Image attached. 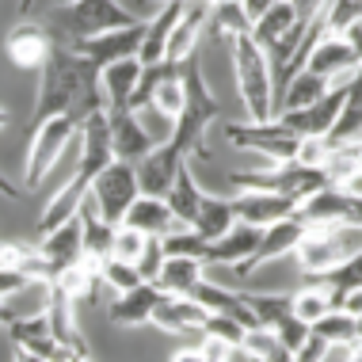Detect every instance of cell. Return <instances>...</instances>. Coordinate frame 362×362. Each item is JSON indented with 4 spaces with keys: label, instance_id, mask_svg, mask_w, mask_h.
<instances>
[{
    "label": "cell",
    "instance_id": "1",
    "mask_svg": "<svg viewBox=\"0 0 362 362\" xmlns=\"http://www.w3.org/2000/svg\"><path fill=\"white\" fill-rule=\"evenodd\" d=\"M221 119V103L210 92L206 76L199 69V54H191L183 62V103L172 119L168 141L175 145L180 156H206V130Z\"/></svg>",
    "mask_w": 362,
    "mask_h": 362
},
{
    "label": "cell",
    "instance_id": "2",
    "mask_svg": "<svg viewBox=\"0 0 362 362\" xmlns=\"http://www.w3.org/2000/svg\"><path fill=\"white\" fill-rule=\"evenodd\" d=\"M229 54L237 69V92L244 103V115L252 122L275 119V69H271L267 50L248 31L229 35Z\"/></svg>",
    "mask_w": 362,
    "mask_h": 362
},
{
    "label": "cell",
    "instance_id": "3",
    "mask_svg": "<svg viewBox=\"0 0 362 362\" xmlns=\"http://www.w3.org/2000/svg\"><path fill=\"white\" fill-rule=\"evenodd\" d=\"M130 8L122 4V0H69V4L62 8H50V12L42 16L46 31L54 35V42H81V38H92V35H103L111 31V27H126L134 23Z\"/></svg>",
    "mask_w": 362,
    "mask_h": 362
},
{
    "label": "cell",
    "instance_id": "4",
    "mask_svg": "<svg viewBox=\"0 0 362 362\" xmlns=\"http://www.w3.org/2000/svg\"><path fill=\"white\" fill-rule=\"evenodd\" d=\"M233 187L244 191H275L286 194L293 202H305L313 191L328 187V172L325 164H301V160H279V164H263V168H248V172H233L229 175Z\"/></svg>",
    "mask_w": 362,
    "mask_h": 362
},
{
    "label": "cell",
    "instance_id": "5",
    "mask_svg": "<svg viewBox=\"0 0 362 362\" xmlns=\"http://www.w3.org/2000/svg\"><path fill=\"white\" fill-rule=\"evenodd\" d=\"M76 130H81V119L73 111L54 115V119L31 126V141H27V175H23V187L31 191L42 180H50V172L62 164V156L73 149Z\"/></svg>",
    "mask_w": 362,
    "mask_h": 362
},
{
    "label": "cell",
    "instance_id": "6",
    "mask_svg": "<svg viewBox=\"0 0 362 362\" xmlns=\"http://www.w3.org/2000/svg\"><path fill=\"white\" fill-rule=\"evenodd\" d=\"M141 194L138 187V172H134V160H107L100 172L92 175V183H88V199H92L95 214H100L103 221L119 225L122 214L130 210V202Z\"/></svg>",
    "mask_w": 362,
    "mask_h": 362
},
{
    "label": "cell",
    "instance_id": "7",
    "mask_svg": "<svg viewBox=\"0 0 362 362\" xmlns=\"http://www.w3.org/2000/svg\"><path fill=\"white\" fill-rule=\"evenodd\" d=\"M225 138H229L237 149L244 153H256L263 156L267 164H279V160H293L298 156V145L301 138L290 130L286 122L279 119H263V122H225Z\"/></svg>",
    "mask_w": 362,
    "mask_h": 362
},
{
    "label": "cell",
    "instance_id": "8",
    "mask_svg": "<svg viewBox=\"0 0 362 362\" xmlns=\"http://www.w3.org/2000/svg\"><path fill=\"white\" fill-rule=\"evenodd\" d=\"M290 256L298 259V267L305 271L309 279H325L328 271H336L339 263L347 259V252L336 237V225H305V233L293 244Z\"/></svg>",
    "mask_w": 362,
    "mask_h": 362
},
{
    "label": "cell",
    "instance_id": "9",
    "mask_svg": "<svg viewBox=\"0 0 362 362\" xmlns=\"http://www.w3.org/2000/svg\"><path fill=\"white\" fill-rule=\"evenodd\" d=\"M141 35H145V19H134L126 27H111L103 35H92V38H81L73 42V50L92 62V69L100 73L103 65L119 62V57H138V46H141Z\"/></svg>",
    "mask_w": 362,
    "mask_h": 362
},
{
    "label": "cell",
    "instance_id": "10",
    "mask_svg": "<svg viewBox=\"0 0 362 362\" xmlns=\"http://www.w3.org/2000/svg\"><path fill=\"white\" fill-rule=\"evenodd\" d=\"M4 332H8V339L16 344V355L38 358V362H69V351L54 339L46 313H35V317H12V325H8Z\"/></svg>",
    "mask_w": 362,
    "mask_h": 362
},
{
    "label": "cell",
    "instance_id": "11",
    "mask_svg": "<svg viewBox=\"0 0 362 362\" xmlns=\"http://www.w3.org/2000/svg\"><path fill=\"white\" fill-rule=\"evenodd\" d=\"M76 301H73V293L62 286L57 279L46 282V320H50V332H54V339L62 344L65 351H69V358H92V351L84 347V336H81V328H76Z\"/></svg>",
    "mask_w": 362,
    "mask_h": 362
},
{
    "label": "cell",
    "instance_id": "12",
    "mask_svg": "<svg viewBox=\"0 0 362 362\" xmlns=\"http://www.w3.org/2000/svg\"><path fill=\"white\" fill-rule=\"evenodd\" d=\"M301 69H313V73L328 76V81H347L358 69V50L347 42L344 31H320L317 42L309 46Z\"/></svg>",
    "mask_w": 362,
    "mask_h": 362
},
{
    "label": "cell",
    "instance_id": "13",
    "mask_svg": "<svg viewBox=\"0 0 362 362\" xmlns=\"http://www.w3.org/2000/svg\"><path fill=\"white\" fill-rule=\"evenodd\" d=\"M301 233H305V221H301L298 214H290V218H282V221H271L267 229L259 233L256 252H252L244 263H237L233 271H237L240 279H252V275L263 267V263H275V259H282V256H290L293 244L301 240Z\"/></svg>",
    "mask_w": 362,
    "mask_h": 362
},
{
    "label": "cell",
    "instance_id": "14",
    "mask_svg": "<svg viewBox=\"0 0 362 362\" xmlns=\"http://www.w3.org/2000/svg\"><path fill=\"white\" fill-rule=\"evenodd\" d=\"M38 256L46 259V267H50V279H57L62 271L76 267V263L84 259V233H81V210L73 214V218H65L62 225H54V229L42 233V244H38Z\"/></svg>",
    "mask_w": 362,
    "mask_h": 362
},
{
    "label": "cell",
    "instance_id": "15",
    "mask_svg": "<svg viewBox=\"0 0 362 362\" xmlns=\"http://www.w3.org/2000/svg\"><path fill=\"white\" fill-rule=\"evenodd\" d=\"M54 50V35L46 31L42 19H19L12 31L4 35V54L16 69H35L46 62V54Z\"/></svg>",
    "mask_w": 362,
    "mask_h": 362
},
{
    "label": "cell",
    "instance_id": "16",
    "mask_svg": "<svg viewBox=\"0 0 362 362\" xmlns=\"http://www.w3.org/2000/svg\"><path fill=\"white\" fill-rule=\"evenodd\" d=\"M107 134H111V149L119 160H138L156 145L145 119L138 111H130V107H111L107 111Z\"/></svg>",
    "mask_w": 362,
    "mask_h": 362
},
{
    "label": "cell",
    "instance_id": "17",
    "mask_svg": "<svg viewBox=\"0 0 362 362\" xmlns=\"http://www.w3.org/2000/svg\"><path fill=\"white\" fill-rule=\"evenodd\" d=\"M206 19H210V0H183L180 19H175L168 46H164V62H187L199 50V38L206 35Z\"/></svg>",
    "mask_w": 362,
    "mask_h": 362
},
{
    "label": "cell",
    "instance_id": "18",
    "mask_svg": "<svg viewBox=\"0 0 362 362\" xmlns=\"http://www.w3.org/2000/svg\"><path fill=\"white\" fill-rule=\"evenodd\" d=\"M183 160H187V156L175 153V145L168 138L156 141L145 156H138V160H134V172H138L141 194H164L172 187V180H175V172H180Z\"/></svg>",
    "mask_w": 362,
    "mask_h": 362
},
{
    "label": "cell",
    "instance_id": "19",
    "mask_svg": "<svg viewBox=\"0 0 362 362\" xmlns=\"http://www.w3.org/2000/svg\"><path fill=\"white\" fill-rule=\"evenodd\" d=\"M164 298V290L156 286V282H138V286L122 290L119 298L107 305V320L119 328H138V325H149L156 301Z\"/></svg>",
    "mask_w": 362,
    "mask_h": 362
},
{
    "label": "cell",
    "instance_id": "20",
    "mask_svg": "<svg viewBox=\"0 0 362 362\" xmlns=\"http://www.w3.org/2000/svg\"><path fill=\"white\" fill-rule=\"evenodd\" d=\"M259 233H263L259 225L233 221L218 240H210V244H206V256H202V263H221V267H237V263H244V259L252 256V252H256Z\"/></svg>",
    "mask_w": 362,
    "mask_h": 362
},
{
    "label": "cell",
    "instance_id": "21",
    "mask_svg": "<svg viewBox=\"0 0 362 362\" xmlns=\"http://www.w3.org/2000/svg\"><path fill=\"white\" fill-rule=\"evenodd\" d=\"M202 320H206V309H202L191 293H164V298L156 301L149 325H156L160 332H172V336H183V332L202 328Z\"/></svg>",
    "mask_w": 362,
    "mask_h": 362
},
{
    "label": "cell",
    "instance_id": "22",
    "mask_svg": "<svg viewBox=\"0 0 362 362\" xmlns=\"http://www.w3.org/2000/svg\"><path fill=\"white\" fill-rule=\"evenodd\" d=\"M233 210H237V221H248V225H259L267 229L271 221H282L298 210V202L286 199V194H275V191H244L233 199Z\"/></svg>",
    "mask_w": 362,
    "mask_h": 362
},
{
    "label": "cell",
    "instance_id": "23",
    "mask_svg": "<svg viewBox=\"0 0 362 362\" xmlns=\"http://www.w3.org/2000/svg\"><path fill=\"white\" fill-rule=\"evenodd\" d=\"M180 8H183V0H168V4H160L149 19H145V35H141V46H138L141 65L164 62V46H168V35H172L175 19H180Z\"/></svg>",
    "mask_w": 362,
    "mask_h": 362
},
{
    "label": "cell",
    "instance_id": "24",
    "mask_svg": "<svg viewBox=\"0 0 362 362\" xmlns=\"http://www.w3.org/2000/svg\"><path fill=\"white\" fill-rule=\"evenodd\" d=\"M122 221L134 225L138 233H145V237H164L172 225H180V221L172 218L164 194H138V199L130 202V210L122 214Z\"/></svg>",
    "mask_w": 362,
    "mask_h": 362
},
{
    "label": "cell",
    "instance_id": "25",
    "mask_svg": "<svg viewBox=\"0 0 362 362\" xmlns=\"http://www.w3.org/2000/svg\"><path fill=\"white\" fill-rule=\"evenodd\" d=\"M141 62L138 57H119V62L103 65L100 69V92H103V107H126L134 95V84H138Z\"/></svg>",
    "mask_w": 362,
    "mask_h": 362
},
{
    "label": "cell",
    "instance_id": "26",
    "mask_svg": "<svg viewBox=\"0 0 362 362\" xmlns=\"http://www.w3.org/2000/svg\"><path fill=\"white\" fill-rule=\"evenodd\" d=\"M328 145H347V141H362V69L347 76V95L339 107V119L328 130Z\"/></svg>",
    "mask_w": 362,
    "mask_h": 362
},
{
    "label": "cell",
    "instance_id": "27",
    "mask_svg": "<svg viewBox=\"0 0 362 362\" xmlns=\"http://www.w3.org/2000/svg\"><path fill=\"white\" fill-rule=\"evenodd\" d=\"M202 194H206V191L199 187V180H194L191 164L183 160V164H180V172H175V180H172V187L164 191V202H168V210H172V218H175V221H180V225H191V221H194V214H199Z\"/></svg>",
    "mask_w": 362,
    "mask_h": 362
},
{
    "label": "cell",
    "instance_id": "28",
    "mask_svg": "<svg viewBox=\"0 0 362 362\" xmlns=\"http://www.w3.org/2000/svg\"><path fill=\"white\" fill-rule=\"evenodd\" d=\"M202 267H206V263H202L199 256H168L164 267H160V275H156L153 282L164 293H191L202 282Z\"/></svg>",
    "mask_w": 362,
    "mask_h": 362
},
{
    "label": "cell",
    "instance_id": "29",
    "mask_svg": "<svg viewBox=\"0 0 362 362\" xmlns=\"http://www.w3.org/2000/svg\"><path fill=\"white\" fill-rule=\"evenodd\" d=\"M237 221V210H233V199H221V194H202L199 214H194L191 229L206 240H218L229 225Z\"/></svg>",
    "mask_w": 362,
    "mask_h": 362
},
{
    "label": "cell",
    "instance_id": "30",
    "mask_svg": "<svg viewBox=\"0 0 362 362\" xmlns=\"http://www.w3.org/2000/svg\"><path fill=\"white\" fill-rule=\"evenodd\" d=\"M298 27V19H293V8H290V0H275V4L267 8L263 16L252 19V27H248V35L256 38V42L263 46V50H271V46L279 42L286 31H293Z\"/></svg>",
    "mask_w": 362,
    "mask_h": 362
},
{
    "label": "cell",
    "instance_id": "31",
    "mask_svg": "<svg viewBox=\"0 0 362 362\" xmlns=\"http://www.w3.org/2000/svg\"><path fill=\"white\" fill-rule=\"evenodd\" d=\"M290 305H293V313H298V317L305 320V325H313V320H317L320 313L336 309V305H339V298H336V290H332L325 279H313V286L298 290V293H290Z\"/></svg>",
    "mask_w": 362,
    "mask_h": 362
},
{
    "label": "cell",
    "instance_id": "32",
    "mask_svg": "<svg viewBox=\"0 0 362 362\" xmlns=\"http://www.w3.org/2000/svg\"><path fill=\"white\" fill-rule=\"evenodd\" d=\"M240 347L248 351V358H259V362H290V347L282 344V339L275 336V328L267 325H256V328H244V339Z\"/></svg>",
    "mask_w": 362,
    "mask_h": 362
},
{
    "label": "cell",
    "instance_id": "33",
    "mask_svg": "<svg viewBox=\"0 0 362 362\" xmlns=\"http://www.w3.org/2000/svg\"><path fill=\"white\" fill-rule=\"evenodd\" d=\"M183 103V62L180 65H168V73L160 76V84L153 88V100H149V111H156L160 119H175Z\"/></svg>",
    "mask_w": 362,
    "mask_h": 362
},
{
    "label": "cell",
    "instance_id": "34",
    "mask_svg": "<svg viewBox=\"0 0 362 362\" xmlns=\"http://www.w3.org/2000/svg\"><path fill=\"white\" fill-rule=\"evenodd\" d=\"M309 332H317L325 344H355V339H358L355 336V313L344 309V305L320 313V317L309 325Z\"/></svg>",
    "mask_w": 362,
    "mask_h": 362
},
{
    "label": "cell",
    "instance_id": "35",
    "mask_svg": "<svg viewBox=\"0 0 362 362\" xmlns=\"http://www.w3.org/2000/svg\"><path fill=\"white\" fill-rule=\"evenodd\" d=\"M244 305L252 309V317H256V325H279L282 317L293 309L290 305V293H252V290H240Z\"/></svg>",
    "mask_w": 362,
    "mask_h": 362
},
{
    "label": "cell",
    "instance_id": "36",
    "mask_svg": "<svg viewBox=\"0 0 362 362\" xmlns=\"http://www.w3.org/2000/svg\"><path fill=\"white\" fill-rule=\"evenodd\" d=\"M160 244H164V252L168 256H206V237H199V233L191 229V225H172L168 233L160 237Z\"/></svg>",
    "mask_w": 362,
    "mask_h": 362
},
{
    "label": "cell",
    "instance_id": "37",
    "mask_svg": "<svg viewBox=\"0 0 362 362\" xmlns=\"http://www.w3.org/2000/svg\"><path fill=\"white\" fill-rule=\"evenodd\" d=\"M325 282H328L332 290H336V298H344V293L358 290V286H362V248H358V252H351V256L339 263L336 271H328Z\"/></svg>",
    "mask_w": 362,
    "mask_h": 362
},
{
    "label": "cell",
    "instance_id": "38",
    "mask_svg": "<svg viewBox=\"0 0 362 362\" xmlns=\"http://www.w3.org/2000/svg\"><path fill=\"white\" fill-rule=\"evenodd\" d=\"M164 259H168V252H164L160 237H145L141 252H138V259H134V267H138V275H141L145 282H153L156 275H160Z\"/></svg>",
    "mask_w": 362,
    "mask_h": 362
},
{
    "label": "cell",
    "instance_id": "39",
    "mask_svg": "<svg viewBox=\"0 0 362 362\" xmlns=\"http://www.w3.org/2000/svg\"><path fill=\"white\" fill-rule=\"evenodd\" d=\"M202 332L214 336V339H221V344H240V339H244V325L237 317H229V313H206Z\"/></svg>",
    "mask_w": 362,
    "mask_h": 362
},
{
    "label": "cell",
    "instance_id": "40",
    "mask_svg": "<svg viewBox=\"0 0 362 362\" xmlns=\"http://www.w3.org/2000/svg\"><path fill=\"white\" fill-rule=\"evenodd\" d=\"M141 244H145V233H138L134 225H126L119 221L115 225V244H111V256H119V259H138V252H141Z\"/></svg>",
    "mask_w": 362,
    "mask_h": 362
},
{
    "label": "cell",
    "instance_id": "41",
    "mask_svg": "<svg viewBox=\"0 0 362 362\" xmlns=\"http://www.w3.org/2000/svg\"><path fill=\"white\" fill-rule=\"evenodd\" d=\"M271 328H275V336H279L282 344L290 347V355H293V347H298L301 339L309 336V325H305V320H301V317H298V313H293V309H290L286 317L279 320V325H271Z\"/></svg>",
    "mask_w": 362,
    "mask_h": 362
},
{
    "label": "cell",
    "instance_id": "42",
    "mask_svg": "<svg viewBox=\"0 0 362 362\" xmlns=\"http://www.w3.org/2000/svg\"><path fill=\"white\" fill-rule=\"evenodd\" d=\"M31 286V275H27L23 267H16V263H0V301H8L12 293L27 290Z\"/></svg>",
    "mask_w": 362,
    "mask_h": 362
},
{
    "label": "cell",
    "instance_id": "43",
    "mask_svg": "<svg viewBox=\"0 0 362 362\" xmlns=\"http://www.w3.org/2000/svg\"><path fill=\"white\" fill-rule=\"evenodd\" d=\"M325 351H328V344L317 336V332H309V336L293 347V362H325Z\"/></svg>",
    "mask_w": 362,
    "mask_h": 362
},
{
    "label": "cell",
    "instance_id": "44",
    "mask_svg": "<svg viewBox=\"0 0 362 362\" xmlns=\"http://www.w3.org/2000/svg\"><path fill=\"white\" fill-rule=\"evenodd\" d=\"M290 8H293V19H298V27H309L313 19L325 16L328 0H290Z\"/></svg>",
    "mask_w": 362,
    "mask_h": 362
},
{
    "label": "cell",
    "instance_id": "45",
    "mask_svg": "<svg viewBox=\"0 0 362 362\" xmlns=\"http://www.w3.org/2000/svg\"><path fill=\"white\" fill-rule=\"evenodd\" d=\"M69 0H19V19H42L50 8H62Z\"/></svg>",
    "mask_w": 362,
    "mask_h": 362
},
{
    "label": "cell",
    "instance_id": "46",
    "mask_svg": "<svg viewBox=\"0 0 362 362\" xmlns=\"http://www.w3.org/2000/svg\"><path fill=\"white\" fill-rule=\"evenodd\" d=\"M237 4L244 8V16H248V27H252V19H256V16H263L271 4H275V0H237Z\"/></svg>",
    "mask_w": 362,
    "mask_h": 362
},
{
    "label": "cell",
    "instance_id": "47",
    "mask_svg": "<svg viewBox=\"0 0 362 362\" xmlns=\"http://www.w3.org/2000/svg\"><path fill=\"white\" fill-rule=\"evenodd\" d=\"M126 8H130L138 19H149V4H168V0H122Z\"/></svg>",
    "mask_w": 362,
    "mask_h": 362
},
{
    "label": "cell",
    "instance_id": "48",
    "mask_svg": "<svg viewBox=\"0 0 362 362\" xmlns=\"http://www.w3.org/2000/svg\"><path fill=\"white\" fill-rule=\"evenodd\" d=\"M336 187H344V191H351V194H358V199H362V164L347 175L344 183H336Z\"/></svg>",
    "mask_w": 362,
    "mask_h": 362
},
{
    "label": "cell",
    "instance_id": "49",
    "mask_svg": "<svg viewBox=\"0 0 362 362\" xmlns=\"http://www.w3.org/2000/svg\"><path fill=\"white\" fill-rule=\"evenodd\" d=\"M12 317H16V313H12V309H8V305H4V301H0V332H4L8 325H12Z\"/></svg>",
    "mask_w": 362,
    "mask_h": 362
},
{
    "label": "cell",
    "instance_id": "50",
    "mask_svg": "<svg viewBox=\"0 0 362 362\" xmlns=\"http://www.w3.org/2000/svg\"><path fill=\"white\" fill-rule=\"evenodd\" d=\"M8 122H12V119H8V111L0 107V130H8Z\"/></svg>",
    "mask_w": 362,
    "mask_h": 362
},
{
    "label": "cell",
    "instance_id": "51",
    "mask_svg": "<svg viewBox=\"0 0 362 362\" xmlns=\"http://www.w3.org/2000/svg\"><path fill=\"white\" fill-rule=\"evenodd\" d=\"M355 336L362 339V313H355Z\"/></svg>",
    "mask_w": 362,
    "mask_h": 362
},
{
    "label": "cell",
    "instance_id": "52",
    "mask_svg": "<svg viewBox=\"0 0 362 362\" xmlns=\"http://www.w3.org/2000/svg\"><path fill=\"white\" fill-rule=\"evenodd\" d=\"M358 69H362V50H358Z\"/></svg>",
    "mask_w": 362,
    "mask_h": 362
}]
</instances>
